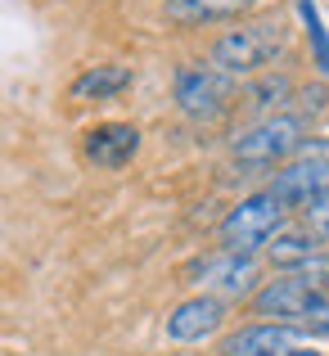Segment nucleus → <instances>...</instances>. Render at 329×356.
I'll list each match as a JSON object with an SVG mask.
<instances>
[{
	"label": "nucleus",
	"mask_w": 329,
	"mask_h": 356,
	"mask_svg": "<svg viewBox=\"0 0 329 356\" xmlns=\"http://www.w3.org/2000/svg\"><path fill=\"white\" fill-rule=\"evenodd\" d=\"M280 226H284V203H280L271 190H262V194L239 199L230 212H225L221 243H225V252H248V257H252L262 243L275 239Z\"/></svg>",
	"instance_id": "20e7f679"
},
{
	"label": "nucleus",
	"mask_w": 329,
	"mask_h": 356,
	"mask_svg": "<svg viewBox=\"0 0 329 356\" xmlns=\"http://www.w3.org/2000/svg\"><path fill=\"white\" fill-rule=\"evenodd\" d=\"M131 86V68H122V63H95V68H86L77 81L68 86L72 99H81V104H90V99H113L122 95V90Z\"/></svg>",
	"instance_id": "9b49d317"
},
{
	"label": "nucleus",
	"mask_w": 329,
	"mask_h": 356,
	"mask_svg": "<svg viewBox=\"0 0 329 356\" xmlns=\"http://www.w3.org/2000/svg\"><path fill=\"white\" fill-rule=\"evenodd\" d=\"M190 275H199V284L217 289L221 298H239L257 284V261L248 252H217V257H203L199 266H190Z\"/></svg>",
	"instance_id": "6e6552de"
},
{
	"label": "nucleus",
	"mask_w": 329,
	"mask_h": 356,
	"mask_svg": "<svg viewBox=\"0 0 329 356\" xmlns=\"http://www.w3.org/2000/svg\"><path fill=\"white\" fill-rule=\"evenodd\" d=\"M303 108H307V113L325 108V90H321V86H316V90H303Z\"/></svg>",
	"instance_id": "a211bd4d"
},
{
	"label": "nucleus",
	"mask_w": 329,
	"mask_h": 356,
	"mask_svg": "<svg viewBox=\"0 0 329 356\" xmlns=\"http://www.w3.org/2000/svg\"><path fill=\"white\" fill-rule=\"evenodd\" d=\"M289 50V23L284 18H252L212 41V68L225 77H248L262 72Z\"/></svg>",
	"instance_id": "f257e3e1"
},
{
	"label": "nucleus",
	"mask_w": 329,
	"mask_h": 356,
	"mask_svg": "<svg viewBox=\"0 0 329 356\" xmlns=\"http://www.w3.org/2000/svg\"><path fill=\"white\" fill-rule=\"evenodd\" d=\"M298 14L307 18V32H312V45H316V63H321V72H329V32H325L321 18H316L312 0H303V5H298Z\"/></svg>",
	"instance_id": "f3484780"
},
{
	"label": "nucleus",
	"mask_w": 329,
	"mask_h": 356,
	"mask_svg": "<svg viewBox=\"0 0 329 356\" xmlns=\"http://www.w3.org/2000/svg\"><path fill=\"white\" fill-rule=\"evenodd\" d=\"M294 95V81L284 77V72H271V77H262V81H252L248 90H243V104H248V113H257V118H271L284 99Z\"/></svg>",
	"instance_id": "4468645a"
},
{
	"label": "nucleus",
	"mask_w": 329,
	"mask_h": 356,
	"mask_svg": "<svg viewBox=\"0 0 329 356\" xmlns=\"http://www.w3.org/2000/svg\"><path fill=\"white\" fill-rule=\"evenodd\" d=\"M252 0H167V18L176 23H217V18L243 14Z\"/></svg>",
	"instance_id": "f8f14e48"
},
{
	"label": "nucleus",
	"mask_w": 329,
	"mask_h": 356,
	"mask_svg": "<svg viewBox=\"0 0 329 356\" xmlns=\"http://www.w3.org/2000/svg\"><path fill=\"white\" fill-rule=\"evenodd\" d=\"M140 149V131L131 127V122H104V127H95L86 136V158L95 167H127L131 158H136Z\"/></svg>",
	"instance_id": "1a4fd4ad"
},
{
	"label": "nucleus",
	"mask_w": 329,
	"mask_h": 356,
	"mask_svg": "<svg viewBox=\"0 0 329 356\" xmlns=\"http://www.w3.org/2000/svg\"><path fill=\"white\" fill-rule=\"evenodd\" d=\"M298 330L294 325H275V321H262V325H248V330L230 334L225 339L221 356H284L294 348Z\"/></svg>",
	"instance_id": "9d476101"
},
{
	"label": "nucleus",
	"mask_w": 329,
	"mask_h": 356,
	"mask_svg": "<svg viewBox=\"0 0 329 356\" xmlns=\"http://www.w3.org/2000/svg\"><path fill=\"white\" fill-rule=\"evenodd\" d=\"M316 289H307L303 280L294 275V270H284V275H275V280H266V284L252 293V312L257 316H271L275 325H303V316L312 312V302H316Z\"/></svg>",
	"instance_id": "423d86ee"
},
{
	"label": "nucleus",
	"mask_w": 329,
	"mask_h": 356,
	"mask_svg": "<svg viewBox=\"0 0 329 356\" xmlns=\"http://www.w3.org/2000/svg\"><path fill=\"white\" fill-rule=\"evenodd\" d=\"M284 208H307L316 194L329 190V140H303L298 154L289 163H280V172L266 185Z\"/></svg>",
	"instance_id": "7ed1b4c3"
},
{
	"label": "nucleus",
	"mask_w": 329,
	"mask_h": 356,
	"mask_svg": "<svg viewBox=\"0 0 329 356\" xmlns=\"http://www.w3.org/2000/svg\"><path fill=\"white\" fill-rule=\"evenodd\" d=\"M221 321H225V302L217 293L185 298V302H176L172 316H167V339L172 343H203L221 330Z\"/></svg>",
	"instance_id": "0eeeda50"
},
{
	"label": "nucleus",
	"mask_w": 329,
	"mask_h": 356,
	"mask_svg": "<svg viewBox=\"0 0 329 356\" xmlns=\"http://www.w3.org/2000/svg\"><path fill=\"white\" fill-rule=\"evenodd\" d=\"M298 145H303V118L271 113V118H257L252 127H243L230 140V154L248 167H280L298 154Z\"/></svg>",
	"instance_id": "f03ea898"
},
{
	"label": "nucleus",
	"mask_w": 329,
	"mask_h": 356,
	"mask_svg": "<svg viewBox=\"0 0 329 356\" xmlns=\"http://www.w3.org/2000/svg\"><path fill=\"white\" fill-rule=\"evenodd\" d=\"M303 212V230L312 239H321V243H329V190L325 194H316L307 208H298Z\"/></svg>",
	"instance_id": "2eb2a0df"
},
{
	"label": "nucleus",
	"mask_w": 329,
	"mask_h": 356,
	"mask_svg": "<svg viewBox=\"0 0 329 356\" xmlns=\"http://www.w3.org/2000/svg\"><path fill=\"white\" fill-rule=\"evenodd\" d=\"M225 99H230V86L221 81L217 68H203V63H185L176 72V104H181L185 118H221L225 113Z\"/></svg>",
	"instance_id": "39448f33"
},
{
	"label": "nucleus",
	"mask_w": 329,
	"mask_h": 356,
	"mask_svg": "<svg viewBox=\"0 0 329 356\" xmlns=\"http://www.w3.org/2000/svg\"><path fill=\"white\" fill-rule=\"evenodd\" d=\"M316 248H321V239H312L307 230H275V239L266 243V257L275 261L280 270H298Z\"/></svg>",
	"instance_id": "ddd939ff"
},
{
	"label": "nucleus",
	"mask_w": 329,
	"mask_h": 356,
	"mask_svg": "<svg viewBox=\"0 0 329 356\" xmlns=\"http://www.w3.org/2000/svg\"><path fill=\"white\" fill-rule=\"evenodd\" d=\"M284 356H325V352H316V348H289Z\"/></svg>",
	"instance_id": "6ab92c4d"
},
{
	"label": "nucleus",
	"mask_w": 329,
	"mask_h": 356,
	"mask_svg": "<svg viewBox=\"0 0 329 356\" xmlns=\"http://www.w3.org/2000/svg\"><path fill=\"white\" fill-rule=\"evenodd\" d=\"M294 275L303 280L307 289H316V293H325V289H329V248H316L312 257H307L303 266L294 270Z\"/></svg>",
	"instance_id": "dca6fc26"
}]
</instances>
